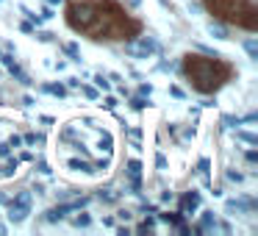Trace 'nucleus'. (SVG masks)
I'll return each mask as SVG.
<instances>
[{"label":"nucleus","instance_id":"1","mask_svg":"<svg viewBox=\"0 0 258 236\" xmlns=\"http://www.w3.org/2000/svg\"><path fill=\"white\" fill-rule=\"evenodd\" d=\"M183 70L200 92H214L222 84V67L217 62H208V58H200V56H186Z\"/></svg>","mask_w":258,"mask_h":236},{"label":"nucleus","instance_id":"2","mask_svg":"<svg viewBox=\"0 0 258 236\" xmlns=\"http://www.w3.org/2000/svg\"><path fill=\"white\" fill-rule=\"evenodd\" d=\"M9 206V222H14V225H20V222H25L28 219V214H31V208H34V195L31 192H20L14 200H9L6 203Z\"/></svg>","mask_w":258,"mask_h":236},{"label":"nucleus","instance_id":"3","mask_svg":"<svg viewBox=\"0 0 258 236\" xmlns=\"http://www.w3.org/2000/svg\"><path fill=\"white\" fill-rule=\"evenodd\" d=\"M125 53H128L131 58H150L153 53H158V42L153 39V36H139V39L125 45Z\"/></svg>","mask_w":258,"mask_h":236},{"label":"nucleus","instance_id":"4","mask_svg":"<svg viewBox=\"0 0 258 236\" xmlns=\"http://www.w3.org/2000/svg\"><path fill=\"white\" fill-rule=\"evenodd\" d=\"M86 197H81V200H73V203H64V206H56V208H47L45 211V222H58V219H64V214L67 211H75V208H84L86 206Z\"/></svg>","mask_w":258,"mask_h":236},{"label":"nucleus","instance_id":"5","mask_svg":"<svg viewBox=\"0 0 258 236\" xmlns=\"http://www.w3.org/2000/svg\"><path fill=\"white\" fill-rule=\"evenodd\" d=\"M225 211L228 214H250V211H255V200H250V197H236V200L225 203Z\"/></svg>","mask_w":258,"mask_h":236},{"label":"nucleus","instance_id":"6","mask_svg":"<svg viewBox=\"0 0 258 236\" xmlns=\"http://www.w3.org/2000/svg\"><path fill=\"white\" fill-rule=\"evenodd\" d=\"M200 208V192H186L183 197H180V217H191V214Z\"/></svg>","mask_w":258,"mask_h":236},{"label":"nucleus","instance_id":"7","mask_svg":"<svg viewBox=\"0 0 258 236\" xmlns=\"http://www.w3.org/2000/svg\"><path fill=\"white\" fill-rule=\"evenodd\" d=\"M125 172H128V181H131V189H139V181H142V164L136 161V158H131L128 161V169H125Z\"/></svg>","mask_w":258,"mask_h":236},{"label":"nucleus","instance_id":"8","mask_svg":"<svg viewBox=\"0 0 258 236\" xmlns=\"http://www.w3.org/2000/svg\"><path fill=\"white\" fill-rule=\"evenodd\" d=\"M206 28H208V34H211L214 39H230V31L225 28L222 23H214V20H211V23H208Z\"/></svg>","mask_w":258,"mask_h":236},{"label":"nucleus","instance_id":"9","mask_svg":"<svg viewBox=\"0 0 258 236\" xmlns=\"http://www.w3.org/2000/svg\"><path fill=\"white\" fill-rule=\"evenodd\" d=\"M14 172H17V158H9L6 164H0V181L14 178Z\"/></svg>","mask_w":258,"mask_h":236},{"label":"nucleus","instance_id":"10","mask_svg":"<svg viewBox=\"0 0 258 236\" xmlns=\"http://www.w3.org/2000/svg\"><path fill=\"white\" fill-rule=\"evenodd\" d=\"M64 50L70 53V62L81 64V50H78V45H73V42H70V45H64Z\"/></svg>","mask_w":258,"mask_h":236},{"label":"nucleus","instance_id":"11","mask_svg":"<svg viewBox=\"0 0 258 236\" xmlns=\"http://www.w3.org/2000/svg\"><path fill=\"white\" fill-rule=\"evenodd\" d=\"M73 225H75V228H89L92 217H89V214H78V217H73Z\"/></svg>","mask_w":258,"mask_h":236},{"label":"nucleus","instance_id":"12","mask_svg":"<svg viewBox=\"0 0 258 236\" xmlns=\"http://www.w3.org/2000/svg\"><path fill=\"white\" fill-rule=\"evenodd\" d=\"M236 139L247 142V145H258V136L255 134H247V131H236Z\"/></svg>","mask_w":258,"mask_h":236},{"label":"nucleus","instance_id":"13","mask_svg":"<svg viewBox=\"0 0 258 236\" xmlns=\"http://www.w3.org/2000/svg\"><path fill=\"white\" fill-rule=\"evenodd\" d=\"M97 197H100V200L103 203H114V200H117V192H114V189H100V195H97Z\"/></svg>","mask_w":258,"mask_h":236},{"label":"nucleus","instance_id":"14","mask_svg":"<svg viewBox=\"0 0 258 236\" xmlns=\"http://www.w3.org/2000/svg\"><path fill=\"white\" fill-rule=\"evenodd\" d=\"M244 50H247V56H250V58H258V45H255V39H247V42H244Z\"/></svg>","mask_w":258,"mask_h":236},{"label":"nucleus","instance_id":"15","mask_svg":"<svg viewBox=\"0 0 258 236\" xmlns=\"http://www.w3.org/2000/svg\"><path fill=\"white\" fill-rule=\"evenodd\" d=\"M25 142H28V145H34V147L36 145L42 147V145H45V136H42V134H28V136H25Z\"/></svg>","mask_w":258,"mask_h":236},{"label":"nucleus","instance_id":"16","mask_svg":"<svg viewBox=\"0 0 258 236\" xmlns=\"http://www.w3.org/2000/svg\"><path fill=\"white\" fill-rule=\"evenodd\" d=\"M42 92H47V95H58V97L67 95V89H64V86H42Z\"/></svg>","mask_w":258,"mask_h":236},{"label":"nucleus","instance_id":"17","mask_svg":"<svg viewBox=\"0 0 258 236\" xmlns=\"http://www.w3.org/2000/svg\"><path fill=\"white\" fill-rule=\"evenodd\" d=\"M34 169H36V172H42V175H50V172H53V169H50V164H47V161H42V158L34 164Z\"/></svg>","mask_w":258,"mask_h":236},{"label":"nucleus","instance_id":"18","mask_svg":"<svg viewBox=\"0 0 258 236\" xmlns=\"http://www.w3.org/2000/svg\"><path fill=\"white\" fill-rule=\"evenodd\" d=\"M95 84H97V89H103V92L111 89V84L106 81V75H95Z\"/></svg>","mask_w":258,"mask_h":236},{"label":"nucleus","instance_id":"19","mask_svg":"<svg viewBox=\"0 0 258 236\" xmlns=\"http://www.w3.org/2000/svg\"><path fill=\"white\" fill-rule=\"evenodd\" d=\"M12 156V145L9 142H0V158H9Z\"/></svg>","mask_w":258,"mask_h":236},{"label":"nucleus","instance_id":"20","mask_svg":"<svg viewBox=\"0 0 258 236\" xmlns=\"http://www.w3.org/2000/svg\"><path fill=\"white\" fill-rule=\"evenodd\" d=\"M145 106H147V103H145V97H134V100H131V108H136V111H142Z\"/></svg>","mask_w":258,"mask_h":236},{"label":"nucleus","instance_id":"21","mask_svg":"<svg viewBox=\"0 0 258 236\" xmlns=\"http://www.w3.org/2000/svg\"><path fill=\"white\" fill-rule=\"evenodd\" d=\"M228 181H233V184H241V181H244V175H241V172H233V169H230V172H228Z\"/></svg>","mask_w":258,"mask_h":236},{"label":"nucleus","instance_id":"22","mask_svg":"<svg viewBox=\"0 0 258 236\" xmlns=\"http://www.w3.org/2000/svg\"><path fill=\"white\" fill-rule=\"evenodd\" d=\"M139 95H142V97H150V95H153V86H150V84H142V86H139Z\"/></svg>","mask_w":258,"mask_h":236},{"label":"nucleus","instance_id":"23","mask_svg":"<svg viewBox=\"0 0 258 236\" xmlns=\"http://www.w3.org/2000/svg\"><path fill=\"white\" fill-rule=\"evenodd\" d=\"M84 95L89 97V100H97V89H92V86H84Z\"/></svg>","mask_w":258,"mask_h":236},{"label":"nucleus","instance_id":"24","mask_svg":"<svg viewBox=\"0 0 258 236\" xmlns=\"http://www.w3.org/2000/svg\"><path fill=\"white\" fill-rule=\"evenodd\" d=\"M189 14H203V6L197 3V0H195V3H189Z\"/></svg>","mask_w":258,"mask_h":236},{"label":"nucleus","instance_id":"25","mask_svg":"<svg viewBox=\"0 0 258 236\" xmlns=\"http://www.w3.org/2000/svg\"><path fill=\"white\" fill-rule=\"evenodd\" d=\"M103 103H106V108H108V111H114V108H117V97H106Z\"/></svg>","mask_w":258,"mask_h":236},{"label":"nucleus","instance_id":"26","mask_svg":"<svg viewBox=\"0 0 258 236\" xmlns=\"http://www.w3.org/2000/svg\"><path fill=\"white\" fill-rule=\"evenodd\" d=\"M53 17H56V14H53V9H50V6L42 9V20H53Z\"/></svg>","mask_w":258,"mask_h":236},{"label":"nucleus","instance_id":"27","mask_svg":"<svg viewBox=\"0 0 258 236\" xmlns=\"http://www.w3.org/2000/svg\"><path fill=\"white\" fill-rule=\"evenodd\" d=\"M117 217H119V219H125V222H128V219H131V217H134V214H131V211H128V208H122V211H119V214H117Z\"/></svg>","mask_w":258,"mask_h":236},{"label":"nucleus","instance_id":"28","mask_svg":"<svg viewBox=\"0 0 258 236\" xmlns=\"http://www.w3.org/2000/svg\"><path fill=\"white\" fill-rule=\"evenodd\" d=\"M156 164H158V169H164V167H167V158H164L161 153H158V156H156Z\"/></svg>","mask_w":258,"mask_h":236},{"label":"nucleus","instance_id":"29","mask_svg":"<svg viewBox=\"0 0 258 236\" xmlns=\"http://www.w3.org/2000/svg\"><path fill=\"white\" fill-rule=\"evenodd\" d=\"M39 36V42H50L53 39V34H47V31H42V34H36Z\"/></svg>","mask_w":258,"mask_h":236},{"label":"nucleus","instance_id":"30","mask_svg":"<svg viewBox=\"0 0 258 236\" xmlns=\"http://www.w3.org/2000/svg\"><path fill=\"white\" fill-rule=\"evenodd\" d=\"M200 172L208 175V158H200Z\"/></svg>","mask_w":258,"mask_h":236},{"label":"nucleus","instance_id":"31","mask_svg":"<svg viewBox=\"0 0 258 236\" xmlns=\"http://www.w3.org/2000/svg\"><path fill=\"white\" fill-rule=\"evenodd\" d=\"M20 31H25V34H34V25H31V23H23V25H20Z\"/></svg>","mask_w":258,"mask_h":236},{"label":"nucleus","instance_id":"32","mask_svg":"<svg viewBox=\"0 0 258 236\" xmlns=\"http://www.w3.org/2000/svg\"><path fill=\"white\" fill-rule=\"evenodd\" d=\"M9 145H12V147H20V145H23V139H20V136H12V139H9Z\"/></svg>","mask_w":258,"mask_h":236},{"label":"nucleus","instance_id":"33","mask_svg":"<svg viewBox=\"0 0 258 236\" xmlns=\"http://www.w3.org/2000/svg\"><path fill=\"white\" fill-rule=\"evenodd\" d=\"M247 161L255 164V161H258V153H255V150H250V153H247Z\"/></svg>","mask_w":258,"mask_h":236},{"label":"nucleus","instance_id":"34","mask_svg":"<svg viewBox=\"0 0 258 236\" xmlns=\"http://www.w3.org/2000/svg\"><path fill=\"white\" fill-rule=\"evenodd\" d=\"M39 123H45V125H53L56 120H53V117H45V114H42V117H39Z\"/></svg>","mask_w":258,"mask_h":236},{"label":"nucleus","instance_id":"35","mask_svg":"<svg viewBox=\"0 0 258 236\" xmlns=\"http://www.w3.org/2000/svg\"><path fill=\"white\" fill-rule=\"evenodd\" d=\"M0 203H3V206H6V203H9V197L3 195V192H0Z\"/></svg>","mask_w":258,"mask_h":236},{"label":"nucleus","instance_id":"36","mask_svg":"<svg viewBox=\"0 0 258 236\" xmlns=\"http://www.w3.org/2000/svg\"><path fill=\"white\" fill-rule=\"evenodd\" d=\"M0 236H6V225H0Z\"/></svg>","mask_w":258,"mask_h":236},{"label":"nucleus","instance_id":"37","mask_svg":"<svg viewBox=\"0 0 258 236\" xmlns=\"http://www.w3.org/2000/svg\"><path fill=\"white\" fill-rule=\"evenodd\" d=\"M0 3H3V0H0Z\"/></svg>","mask_w":258,"mask_h":236}]
</instances>
